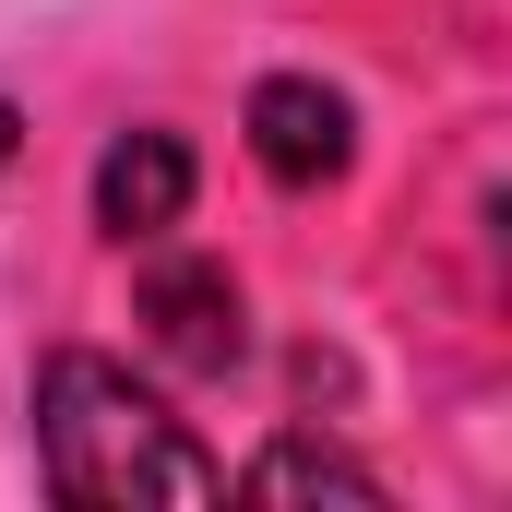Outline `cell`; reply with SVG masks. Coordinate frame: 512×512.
I'll list each match as a JSON object with an SVG mask.
<instances>
[{
	"instance_id": "cell-1",
	"label": "cell",
	"mask_w": 512,
	"mask_h": 512,
	"mask_svg": "<svg viewBox=\"0 0 512 512\" xmlns=\"http://www.w3.org/2000/svg\"><path fill=\"white\" fill-rule=\"evenodd\" d=\"M36 453H48V489L84 512H131V501H215L227 465L131 382L120 358H84L60 346L36 370Z\"/></svg>"
},
{
	"instance_id": "cell-2",
	"label": "cell",
	"mask_w": 512,
	"mask_h": 512,
	"mask_svg": "<svg viewBox=\"0 0 512 512\" xmlns=\"http://www.w3.org/2000/svg\"><path fill=\"white\" fill-rule=\"evenodd\" d=\"M251 155L274 191H322L346 155H358V120H346V96L334 84H310V72H274L251 84Z\"/></svg>"
},
{
	"instance_id": "cell-3",
	"label": "cell",
	"mask_w": 512,
	"mask_h": 512,
	"mask_svg": "<svg viewBox=\"0 0 512 512\" xmlns=\"http://www.w3.org/2000/svg\"><path fill=\"white\" fill-rule=\"evenodd\" d=\"M179 215H191V143L179 131H120L96 155V227L120 251H155Z\"/></svg>"
},
{
	"instance_id": "cell-4",
	"label": "cell",
	"mask_w": 512,
	"mask_h": 512,
	"mask_svg": "<svg viewBox=\"0 0 512 512\" xmlns=\"http://www.w3.org/2000/svg\"><path fill=\"white\" fill-rule=\"evenodd\" d=\"M143 322H155V346L179 358V370H227L251 334H239V286H227V262H143Z\"/></svg>"
},
{
	"instance_id": "cell-5",
	"label": "cell",
	"mask_w": 512,
	"mask_h": 512,
	"mask_svg": "<svg viewBox=\"0 0 512 512\" xmlns=\"http://www.w3.org/2000/svg\"><path fill=\"white\" fill-rule=\"evenodd\" d=\"M239 489H251V501H382V477L346 465V453H322V441H274Z\"/></svg>"
},
{
	"instance_id": "cell-6",
	"label": "cell",
	"mask_w": 512,
	"mask_h": 512,
	"mask_svg": "<svg viewBox=\"0 0 512 512\" xmlns=\"http://www.w3.org/2000/svg\"><path fill=\"white\" fill-rule=\"evenodd\" d=\"M12 143H24V120H12V108H0V167H12Z\"/></svg>"
}]
</instances>
